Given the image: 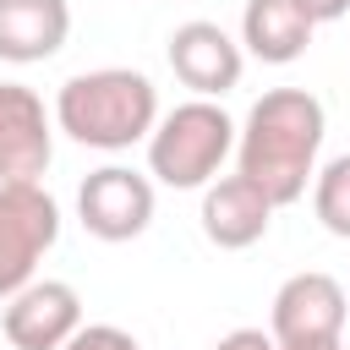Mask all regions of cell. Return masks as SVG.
Listing matches in <instances>:
<instances>
[{"mask_svg": "<svg viewBox=\"0 0 350 350\" xmlns=\"http://www.w3.org/2000/svg\"><path fill=\"white\" fill-rule=\"evenodd\" d=\"M328 115L306 88H268L235 126V175H246L273 208L306 197L317 175Z\"/></svg>", "mask_w": 350, "mask_h": 350, "instance_id": "obj_1", "label": "cell"}, {"mask_svg": "<svg viewBox=\"0 0 350 350\" xmlns=\"http://www.w3.org/2000/svg\"><path fill=\"white\" fill-rule=\"evenodd\" d=\"M170 71L180 77V88H191V98H224L241 71H246V49L219 27V22H180L170 33Z\"/></svg>", "mask_w": 350, "mask_h": 350, "instance_id": "obj_9", "label": "cell"}, {"mask_svg": "<svg viewBox=\"0 0 350 350\" xmlns=\"http://www.w3.org/2000/svg\"><path fill=\"white\" fill-rule=\"evenodd\" d=\"M295 5L312 16V27H317V22H339V16L350 11V0H295Z\"/></svg>", "mask_w": 350, "mask_h": 350, "instance_id": "obj_16", "label": "cell"}, {"mask_svg": "<svg viewBox=\"0 0 350 350\" xmlns=\"http://www.w3.org/2000/svg\"><path fill=\"white\" fill-rule=\"evenodd\" d=\"M60 241V202L44 180H0V306L33 284V268Z\"/></svg>", "mask_w": 350, "mask_h": 350, "instance_id": "obj_4", "label": "cell"}, {"mask_svg": "<svg viewBox=\"0 0 350 350\" xmlns=\"http://www.w3.org/2000/svg\"><path fill=\"white\" fill-rule=\"evenodd\" d=\"M60 350H142L126 328H115V323H82Z\"/></svg>", "mask_w": 350, "mask_h": 350, "instance_id": "obj_14", "label": "cell"}, {"mask_svg": "<svg viewBox=\"0 0 350 350\" xmlns=\"http://www.w3.org/2000/svg\"><path fill=\"white\" fill-rule=\"evenodd\" d=\"M71 38V5L66 0H0V60L38 66L60 55Z\"/></svg>", "mask_w": 350, "mask_h": 350, "instance_id": "obj_11", "label": "cell"}, {"mask_svg": "<svg viewBox=\"0 0 350 350\" xmlns=\"http://www.w3.org/2000/svg\"><path fill=\"white\" fill-rule=\"evenodd\" d=\"M55 126L98 153H120L131 142H148L159 126V88L131 66H98L77 71L55 93Z\"/></svg>", "mask_w": 350, "mask_h": 350, "instance_id": "obj_2", "label": "cell"}, {"mask_svg": "<svg viewBox=\"0 0 350 350\" xmlns=\"http://www.w3.org/2000/svg\"><path fill=\"white\" fill-rule=\"evenodd\" d=\"M0 328L11 350H60L82 328V295L66 279H33L5 301Z\"/></svg>", "mask_w": 350, "mask_h": 350, "instance_id": "obj_7", "label": "cell"}, {"mask_svg": "<svg viewBox=\"0 0 350 350\" xmlns=\"http://www.w3.org/2000/svg\"><path fill=\"white\" fill-rule=\"evenodd\" d=\"M273 345H312V339H339L345 334V284L334 273H290L273 295L268 312Z\"/></svg>", "mask_w": 350, "mask_h": 350, "instance_id": "obj_6", "label": "cell"}, {"mask_svg": "<svg viewBox=\"0 0 350 350\" xmlns=\"http://www.w3.org/2000/svg\"><path fill=\"white\" fill-rule=\"evenodd\" d=\"M55 159V115L27 82H0V180H44Z\"/></svg>", "mask_w": 350, "mask_h": 350, "instance_id": "obj_8", "label": "cell"}, {"mask_svg": "<svg viewBox=\"0 0 350 350\" xmlns=\"http://www.w3.org/2000/svg\"><path fill=\"white\" fill-rule=\"evenodd\" d=\"M77 219L93 241H137L153 224V180L126 164H104L77 186Z\"/></svg>", "mask_w": 350, "mask_h": 350, "instance_id": "obj_5", "label": "cell"}, {"mask_svg": "<svg viewBox=\"0 0 350 350\" xmlns=\"http://www.w3.org/2000/svg\"><path fill=\"white\" fill-rule=\"evenodd\" d=\"M279 350H345V339H312V345H279Z\"/></svg>", "mask_w": 350, "mask_h": 350, "instance_id": "obj_17", "label": "cell"}, {"mask_svg": "<svg viewBox=\"0 0 350 350\" xmlns=\"http://www.w3.org/2000/svg\"><path fill=\"white\" fill-rule=\"evenodd\" d=\"M213 350H279V345H273V334H262V328H230Z\"/></svg>", "mask_w": 350, "mask_h": 350, "instance_id": "obj_15", "label": "cell"}, {"mask_svg": "<svg viewBox=\"0 0 350 350\" xmlns=\"http://www.w3.org/2000/svg\"><path fill=\"white\" fill-rule=\"evenodd\" d=\"M312 213L328 235L350 241V153L328 159L317 175H312Z\"/></svg>", "mask_w": 350, "mask_h": 350, "instance_id": "obj_13", "label": "cell"}, {"mask_svg": "<svg viewBox=\"0 0 350 350\" xmlns=\"http://www.w3.org/2000/svg\"><path fill=\"white\" fill-rule=\"evenodd\" d=\"M235 153V120L213 98H186L148 131V175L175 191H202Z\"/></svg>", "mask_w": 350, "mask_h": 350, "instance_id": "obj_3", "label": "cell"}, {"mask_svg": "<svg viewBox=\"0 0 350 350\" xmlns=\"http://www.w3.org/2000/svg\"><path fill=\"white\" fill-rule=\"evenodd\" d=\"M202 235L219 246V252H246L268 235L273 224V202L246 180V175H219L202 186Z\"/></svg>", "mask_w": 350, "mask_h": 350, "instance_id": "obj_10", "label": "cell"}, {"mask_svg": "<svg viewBox=\"0 0 350 350\" xmlns=\"http://www.w3.org/2000/svg\"><path fill=\"white\" fill-rule=\"evenodd\" d=\"M312 16L295 0H246L241 11V49L262 66H290L312 44Z\"/></svg>", "mask_w": 350, "mask_h": 350, "instance_id": "obj_12", "label": "cell"}]
</instances>
